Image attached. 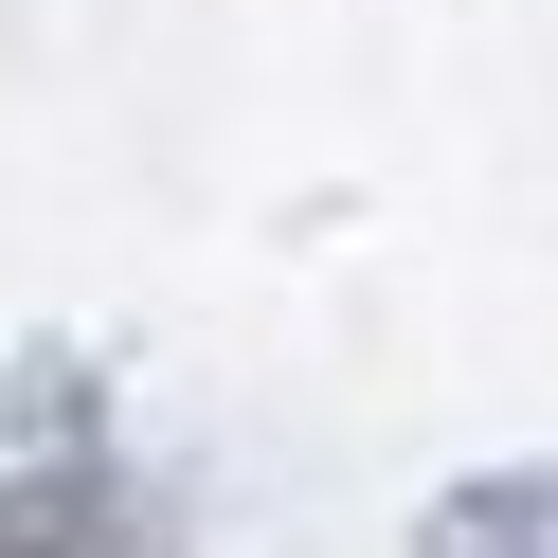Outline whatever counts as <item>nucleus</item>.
Wrapping results in <instances>:
<instances>
[]
</instances>
